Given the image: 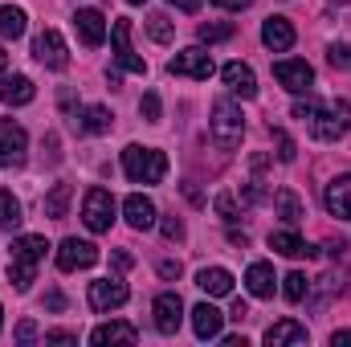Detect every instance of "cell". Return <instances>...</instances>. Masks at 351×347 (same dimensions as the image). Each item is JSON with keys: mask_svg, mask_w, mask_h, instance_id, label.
I'll list each match as a JSON object with an SVG mask.
<instances>
[{"mask_svg": "<svg viewBox=\"0 0 351 347\" xmlns=\"http://www.w3.org/2000/svg\"><path fill=\"white\" fill-rule=\"evenodd\" d=\"M262 41H265V49H274V53H286V49L294 45V25H290L286 16H265Z\"/></svg>", "mask_w": 351, "mask_h": 347, "instance_id": "obj_18", "label": "cell"}, {"mask_svg": "<svg viewBox=\"0 0 351 347\" xmlns=\"http://www.w3.org/2000/svg\"><path fill=\"white\" fill-rule=\"evenodd\" d=\"M160 274L164 278H180V261H160Z\"/></svg>", "mask_w": 351, "mask_h": 347, "instance_id": "obj_47", "label": "cell"}, {"mask_svg": "<svg viewBox=\"0 0 351 347\" xmlns=\"http://www.w3.org/2000/svg\"><path fill=\"white\" fill-rule=\"evenodd\" d=\"M4 66H8V53H4V49H0V74H4Z\"/></svg>", "mask_w": 351, "mask_h": 347, "instance_id": "obj_51", "label": "cell"}, {"mask_svg": "<svg viewBox=\"0 0 351 347\" xmlns=\"http://www.w3.org/2000/svg\"><path fill=\"white\" fill-rule=\"evenodd\" d=\"M274 213H278L286 225H298V221L306 217V208H302V200H298L294 188H278V192H274Z\"/></svg>", "mask_w": 351, "mask_h": 347, "instance_id": "obj_23", "label": "cell"}, {"mask_svg": "<svg viewBox=\"0 0 351 347\" xmlns=\"http://www.w3.org/2000/svg\"><path fill=\"white\" fill-rule=\"evenodd\" d=\"M25 8L21 4H0V37L4 41H16V37H25Z\"/></svg>", "mask_w": 351, "mask_h": 347, "instance_id": "obj_26", "label": "cell"}, {"mask_svg": "<svg viewBox=\"0 0 351 347\" xmlns=\"http://www.w3.org/2000/svg\"><path fill=\"white\" fill-rule=\"evenodd\" d=\"M123 217H127V225H131L135 233H147V229L156 225V204H152L143 192H131V196L123 200Z\"/></svg>", "mask_w": 351, "mask_h": 347, "instance_id": "obj_14", "label": "cell"}, {"mask_svg": "<svg viewBox=\"0 0 351 347\" xmlns=\"http://www.w3.org/2000/svg\"><path fill=\"white\" fill-rule=\"evenodd\" d=\"M217 213H221L225 221H237V200H233L229 192H221V196H217Z\"/></svg>", "mask_w": 351, "mask_h": 347, "instance_id": "obj_38", "label": "cell"}, {"mask_svg": "<svg viewBox=\"0 0 351 347\" xmlns=\"http://www.w3.org/2000/svg\"><path fill=\"white\" fill-rule=\"evenodd\" d=\"M45 307H49V311H62V307H66V298H62L58 290H49V294H45Z\"/></svg>", "mask_w": 351, "mask_h": 347, "instance_id": "obj_46", "label": "cell"}, {"mask_svg": "<svg viewBox=\"0 0 351 347\" xmlns=\"http://www.w3.org/2000/svg\"><path fill=\"white\" fill-rule=\"evenodd\" d=\"M110 41H114V62H119V70H131V74H147V62L131 49V21L127 16H119L114 21V29H110Z\"/></svg>", "mask_w": 351, "mask_h": 347, "instance_id": "obj_8", "label": "cell"}, {"mask_svg": "<svg viewBox=\"0 0 351 347\" xmlns=\"http://www.w3.org/2000/svg\"><path fill=\"white\" fill-rule=\"evenodd\" d=\"M315 110H319V102H294V110H290V115H294V119H302V123H311V119H315Z\"/></svg>", "mask_w": 351, "mask_h": 347, "instance_id": "obj_40", "label": "cell"}, {"mask_svg": "<svg viewBox=\"0 0 351 347\" xmlns=\"http://www.w3.org/2000/svg\"><path fill=\"white\" fill-rule=\"evenodd\" d=\"M127 4H143V0H127Z\"/></svg>", "mask_w": 351, "mask_h": 347, "instance_id": "obj_53", "label": "cell"}, {"mask_svg": "<svg viewBox=\"0 0 351 347\" xmlns=\"http://www.w3.org/2000/svg\"><path fill=\"white\" fill-rule=\"evenodd\" d=\"M139 339V331L131 327V323H102V327H94L90 331V344L102 347V344H135Z\"/></svg>", "mask_w": 351, "mask_h": 347, "instance_id": "obj_22", "label": "cell"}, {"mask_svg": "<svg viewBox=\"0 0 351 347\" xmlns=\"http://www.w3.org/2000/svg\"><path fill=\"white\" fill-rule=\"evenodd\" d=\"M74 29H78L82 45H90V49H98V45L106 41V16H102L98 8H78V12H74Z\"/></svg>", "mask_w": 351, "mask_h": 347, "instance_id": "obj_13", "label": "cell"}, {"mask_svg": "<svg viewBox=\"0 0 351 347\" xmlns=\"http://www.w3.org/2000/svg\"><path fill=\"white\" fill-rule=\"evenodd\" d=\"M327 62H331L335 70H351V45H339V41H335V45L327 49Z\"/></svg>", "mask_w": 351, "mask_h": 347, "instance_id": "obj_37", "label": "cell"}, {"mask_svg": "<svg viewBox=\"0 0 351 347\" xmlns=\"http://www.w3.org/2000/svg\"><path fill=\"white\" fill-rule=\"evenodd\" d=\"M114 265L119 270H131V254H114Z\"/></svg>", "mask_w": 351, "mask_h": 347, "instance_id": "obj_50", "label": "cell"}, {"mask_svg": "<svg viewBox=\"0 0 351 347\" xmlns=\"http://www.w3.org/2000/svg\"><path fill=\"white\" fill-rule=\"evenodd\" d=\"M229 241H233V246H241V250H245V246H250V233H245V229H241V233H237V229H229Z\"/></svg>", "mask_w": 351, "mask_h": 347, "instance_id": "obj_48", "label": "cell"}, {"mask_svg": "<svg viewBox=\"0 0 351 347\" xmlns=\"http://www.w3.org/2000/svg\"><path fill=\"white\" fill-rule=\"evenodd\" d=\"M208 135L225 152L241 147V139H245V115H241V106L229 102V98H217L213 102V119H208Z\"/></svg>", "mask_w": 351, "mask_h": 347, "instance_id": "obj_1", "label": "cell"}, {"mask_svg": "<svg viewBox=\"0 0 351 347\" xmlns=\"http://www.w3.org/2000/svg\"><path fill=\"white\" fill-rule=\"evenodd\" d=\"M331 344H335V347H351V331H335V335H331Z\"/></svg>", "mask_w": 351, "mask_h": 347, "instance_id": "obj_49", "label": "cell"}, {"mask_svg": "<svg viewBox=\"0 0 351 347\" xmlns=\"http://www.w3.org/2000/svg\"><path fill=\"white\" fill-rule=\"evenodd\" d=\"M131 298V290H127V282H119V278H98V282H90V307L94 311H119L123 302Z\"/></svg>", "mask_w": 351, "mask_h": 347, "instance_id": "obj_11", "label": "cell"}, {"mask_svg": "<svg viewBox=\"0 0 351 347\" xmlns=\"http://www.w3.org/2000/svg\"><path fill=\"white\" fill-rule=\"evenodd\" d=\"M204 45H213V41H229L233 37V25L229 21H217V25H200V33H196Z\"/></svg>", "mask_w": 351, "mask_h": 347, "instance_id": "obj_34", "label": "cell"}, {"mask_svg": "<svg viewBox=\"0 0 351 347\" xmlns=\"http://www.w3.org/2000/svg\"><path fill=\"white\" fill-rule=\"evenodd\" d=\"M213 4H221V8H229V12H241V8H250L254 0H213Z\"/></svg>", "mask_w": 351, "mask_h": 347, "instance_id": "obj_44", "label": "cell"}, {"mask_svg": "<svg viewBox=\"0 0 351 347\" xmlns=\"http://www.w3.org/2000/svg\"><path fill=\"white\" fill-rule=\"evenodd\" d=\"M16 339H21V344H33V339H37V323H33V319H25V323L16 327Z\"/></svg>", "mask_w": 351, "mask_h": 347, "instance_id": "obj_41", "label": "cell"}, {"mask_svg": "<svg viewBox=\"0 0 351 347\" xmlns=\"http://www.w3.org/2000/svg\"><path fill=\"white\" fill-rule=\"evenodd\" d=\"M147 33H152L156 45H168V41H172V21H168L164 12H152V16H147Z\"/></svg>", "mask_w": 351, "mask_h": 347, "instance_id": "obj_33", "label": "cell"}, {"mask_svg": "<svg viewBox=\"0 0 351 347\" xmlns=\"http://www.w3.org/2000/svg\"><path fill=\"white\" fill-rule=\"evenodd\" d=\"M221 78H225V86L233 90L237 98H258V78H254V70L245 66V62H229V66H221Z\"/></svg>", "mask_w": 351, "mask_h": 347, "instance_id": "obj_15", "label": "cell"}, {"mask_svg": "<svg viewBox=\"0 0 351 347\" xmlns=\"http://www.w3.org/2000/svg\"><path fill=\"white\" fill-rule=\"evenodd\" d=\"M274 78L290 90V94H306L311 82H315V70L302 58H282V62H274Z\"/></svg>", "mask_w": 351, "mask_h": 347, "instance_id": "obj_9", "label": "cell"}, {"mask_svg": "<svg viewBox=\"0 0 351 347\" xmlns=\"http://www.w3.org/2000/svg\"><path fill=\"white\" fill-rule=\"evenodd\" d=\"M33 82L25 78V74H12V78H4V86H0V98L8 102V106H29L33 102Z\"/></svg>", "mask_w": 351, "mask_h": 347, "instance_id": "obj_25", "label": "cell"}, {"mask_svg": "<svg viewBox=\"0 0 351 347\" xmlns=\"http://www.w3.org/2000/svg\"><path fill=\"white\" fill-rule=\"evenodd\" d=\"M33 58L41 66H49V70H66L70 66V49H66V41H62L58 29H41L33 37Z\"/></svg>", "mask_w": 351, "mask_h": 347, "instance_id": "obj_7", "label": "cell"}, {"mask_svg": "<svg viewBox=\"0 0 351 347\" xmlns=\"http://www.w3.org/2000/svg\"><path fill=\"white\" fill-rule=\"evenodd\" d=\"M152 315H156V331H160V335H176L180 323H184V302H180V294H176V290H164V294L156 298Z\"/></svg>", "mask_w": 351, "mask_h": 347, "instance_id": "obj_12", "label": "cell"}, {"mask_svg": "<svg viewBox=\"0 0 351 347\" xmlns=\"http://www.w3.org/2000/svg\"><path fill=\"white\" fill-rule=\"evenodd\" d=\"M0 327H4V311H0Z\"/></svg>", "mask_w": 351, "mask_h": 347, "instance_id": "obj_52", "label": "cell"}, {"mask_svg": "<svg viewBox=\"0 0 351 347\" xmlns=\"http://www.w3.org/2000/svg\"><path fill=\"white\" fill-rule=\"evenodd\" d=\"M98 261V246L94 241H78V237H66L58 246V270L74 274V270H90Z\"/></svg>", "mask_w": 351, "mask_h": 347, "instance_id": "obj_10", "label": "cell"}, {"mask_svg": "<svg viewBox=\"0 0 351 347\" xmlns=\"http://www.w3.org/2000/svg\"><path fill=\"white\" fill-rule=\"evenodd\" d=\"M33 278H37V258H29V254H16V250H12V261H8V282H12L16 290H29V286H33Z\"/></svg>", "mask_w": 351, "mask_h": 347, "instance_id": "obj_24", "label": "cell"}, {"mask_svg": "<svg viewBox=\"0 0 351 347\" xmlns=\"http://www.w3.org/2000/svg\"><path fill=\"white\" fill-rule=\"evenodd\" d=\"M139 115H143L147 123H160V94H156V90H147V94H143V102H139Z\"/></svg>", "mask_w": 351, "mask_h": 347, "instance_id": "obj_36", "label": "cell"}, {"mask_svg": "<svg viewBox=\"0 0 351 347\" xmlns=\"http://www.w3.org/2000/svg\"><path fill=\"white\" fill-rule=\"evenodd\" d=\"M269 250L282 254V258H315V254H319V250L306 246L294 229H278V233H269Z\"/></svg>", "mask_w": 351, "mask_h": 347, "instance_id": "obj_19", "label": "cell"}, {"mask_svg": "<svg viewBox=\"0 0 351 347\" xmlns=\"http://www.w3.org/2000/svg\"><path fill=\"white\" fill-rule=\"evenodd\" d=\"M172 70L176 78H196V82H208L213 74H217V66H213V53H204L200 45H192V49H180L172 58Z\"/></svg>", "mask_w": 351, "mask_h": 347, "instance_id": "obj_6", "label": "cell"}, {"mask_svg": "<svg viewBox=\"0 0 351 347\" xmlns=\"http://www.w3.org/2000/svg\"><path fill=\"white\" fill-rule=\"evenodd\" d=\"M29 160V135L21 123L0 119V168H21Z\"/></svg>", "mask_w": 351, "mask_h": 347, "instance_id": "obj_5", "label": "cell"}, {"mask_svg": "<svg viewBox=\"0 0 351 347\" xmlns=\"http://www.w3.org/2000/svg\"><path fill=\"white\" fill-rule=\"evenodd\" d=\"M12 250L41 261V258H45V250H49V241H45V237H37V233H25V237H16V241H12Z\"/></svg>", "mask_w": 351, "mask_h": 347, "instance_id": "obj_32", "label": "cell"}, {"mask_svg": "<svg viewBox=\"0 0 351 347\" xmlns=\"http://www.w3.org/2000/svg\"><path fill=\"white\" fill-rule=\"evenodd\" d=\"M172 8H180V12H200V0H168Z\"/></svg>", "mask_w": 351, "mask_h": 347, "instance_id": "obj_45", "label": "cell"}, {"mask_svg": "<svg viewBox=\"0 0 351 347\" xmlns=\"http://www.w3.org/2000/svg\"><path fill=\"white\" fill-rule=\"evenodd\" d=\"M245 286H250L254 298H269V294H274V270H269L265 261H254V265L245 270Z\"/></svg>", "mask_w": 351, "mask_h": 347, "instance_id": "obj_27", "label": "cell"}, {"mask_svg": "<svg viewBox=\"0 0 351 347\" xmlns=\"http://www.w3.org/2000/svg\"><path fill=\"white\" fill-rule=\"evenodd\" d=\"M221 327H225V315L213 302H196L192 307V331H196V339H221Z\"/></svg>", "mask_w": 351, "mask_h": 347, "instance_id": "obj_17", "label": "cell"}, {"mask_svg": "<svg viewBox=\"0 0 351 347\" xmlns=\"http://www.w3.org/2000/svg\"><path fill=\"white\" fill-rule=\"evenodd\" d=\"M331 4H348V0H331Z\"/></svg>", "mask_w": 351, "mask_h": 347, "instance_id": "obj_54", "label": "cell"}, {"mask_svg": "<svg viewBox=\"0 0 351 347\" xmlns=\"http://www.w3.org/2000/svg\"><path fill=\"white\" fill-rule=\"evenodd\" d=\"M21 221H25V217H21V200H16L8 188H0V229H4V233H16Z\"/></svg>", "mask_w": 351, "mask_h": 347, "instance_id": "obj_28", "label": "cell"}, {"mask_svg": "<svg viewBox=\"0 0 351 347\" xmlns=\"http://www.w3.org/2000/svg\"><path fill=\"white\" fill-rule=\"evenodd\" d=\"M123 172H127L131 184H160L168 176V156L156 152V147L131 143V147H123Z\"/></svg>", "mask_w": 351, "mask_h": 347, "instance_id": "obj_2", "label": "cell"}, {"mask_svg": "<svg viewBox=\"0 0 351 347\" xmlns=\"http://www.w3.org/2000/svg\"><path fill=\"white\" fill-rule=\"evenodd\" d=\"M282 294H286V302H302V298L311 294V282H306V274H302V270H290V274L282 278Z\"/></svg>", "mask_w": 351, "mask_h": 347, "instance_id": "obj_31", "label": "cell"}, {"mask_svg": "<svg viewBox=\"0 0 351 347\" xmlns=\"http://www.w3.org/2000/svg\"><path fill=\"white\" fill-rule=\"evenodd\" d=\"M311 127V135L319 139V143H335V139H343L351 131V102H331V106H319L315 110V119L306 123Z\"/></svg>", "mask_w": 351, "mask_h": 347, "instance_id": "obj_3", "label": "cell"}, {"mask_svg": "<svg viewBox=\"0 0 351 347\" xmlns=\"http://www.w3.org/2000/svg\"><path fill=\"white\" fill-rule=\"evenodd\" d=\"M82 221H86L90 233H110L114 225V196L106 188H90L86 200H82Z\"/></svg>", "mask_w": 351, "mask_h": 347, "instance_id": "obj_4", "label": "cell"}, {"mask_svg": "<svg viewBox=\"0 0 351 347\" xmlns=\"http://www.w3.org/2000/svg\"><path fill=\"white\" fill-rule=\"evenodd\" d=\"M323 204H327V213H331V217L351 221V176H335V180L327 184Z\"/></svg>", "mask_w": 351, "mask_h": 347, "instance_id": "obj_16", "label": "cell"}, {"mask_svg": "<svg viewBox=\"0 0 351 347\" xmlns=\"http://www.w3.org/2000/svg\"><path fill=\"white\" fill-rule=\"evenodd\" d=\"M164 237L168 241H184V221L180 217H164Z\"/></svg>", "mask_w": 351, "mask_h": 347, "instance_id": "obj_39", "label": "cell"}, {"mask_svg": "<svg viewBox=\"0 0 351 347\" xmlns=\"http://www.w3.org/2000/svg\"><path fill=\"white\" fill-rule=\"evenodd\" d=\"M269 135H274V143H278V160H282V164H294V156H298V152H294V139H290L282 127H269Z\"/></svg>", "mask_w": 351, "mask_h": 347, "instance_id": "obj_35", "label": "cell"}, {"mask_svg": "<svg viewBox=\"0 0 351 347\" xmlns=\"http://www.w3.org/2000/svg\"><path fill=\"white\" fill-rule=\"evenodd\" d=\"M110 123H114V119H110V110H106V106H98V102L86 106V110H82V119H78V127L90 131V135H106V131H110Z\"/></svg>", "mask_w": 351, "mask_h": 347, "instance_id": "obj_30", "label": "cell"}, {"mask_svg": "<svg viewBox=\"0 0 351 347\" xmlns=\"http://www.w3.org/2000/svg\"><path fill=\"white\" fill-rule=\"evenodd\" d=\"M45 344H78V335H70V331H45Z\"/></svg>", "mask_w": 351, "mask_h": 347, "instance_id": "obj_42", "label": "cell"}, {"mask_svg": "<svg viewBox=\"0 0 351 347\" xmlns=\"http://www.w3.org/2000/svg\"><path fill=\"white\" fill-rule=\"evenodd\" d=\"M70 196H74V188H70V184H53V188H49V196H45V217H49V221H62V217H66V208H70Z\"/></svg>", "mask_w": 351, "mask_h": 347, "instance_id": "obj_29", "label": "cell"}, {"mask_svg": "<svg viewBox=\"0 0 351 347\" xmlns=\"http://www.w3.org/2000/svg\"><path fill=\"white\" fill-rule=\"evenodd\" d=\"M196 286H200L208 298H225V294H233V274L221 270V265H204V270L196 274Z\"/></svg>", "mask_w": 351, "mask_h": 347, "instance_id": "obj_20", "label": "cell"}, {"mask_svg": "<svg viewBox=\"0 0 351 347\" xmlns=\"http://www.w3.org/2000/svg\"><path fill=\"white\" fill-rule=\"evenodd\" d=\"M265 344L269 347H298L306 344V327L298 319H278L269 331H265Z\"/></svg>", "mask_w": 351, "mask_h": 347, "instance_id": "obj_21", "label": "cell"}, {"mask_svg": "<svg viewBox=\"0 0 351 347\" xmlns=\"http://www.w3.org/2000/svg\"><path fill=\"white\" fill-rule=\"evenodd\" d=\"M229 319L245 323V319H250V302H241V298H237V302H233V315H229Z\"/></svg>", "mask_w": 351, "mask_h": 347, "instance_id": "obj_43", "label": "cell"}]
</instances>
